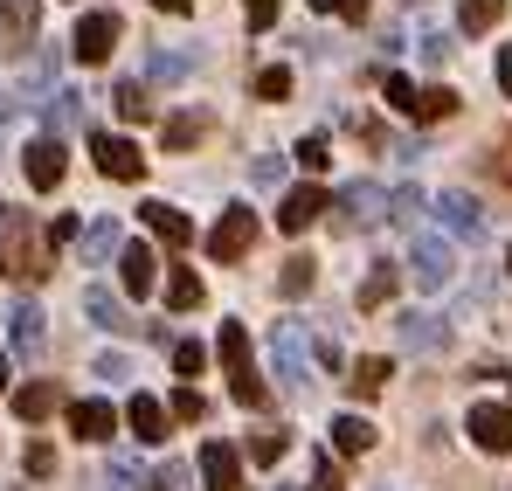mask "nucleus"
Here are the masks:
<instances>
[{"instance_id":"1","label":"nucleus","mask_w":512,"mask_h":491,"mask_svg":"<svg viewBox=\"0 0 512 491\" xmlns=\"http://www.w3.org/2000/svg\"><path fill=\"white\" fill-rule=\"evenodd\" d=\"M49 263H56V249H49V236H42V222H35L28 208H0V277L42 284Z\"/></svg>"},{"instance_id":"2","label":"nucleus","mask_w":512,"mask_h":491,"mask_svg":"<svg viewBox=\"0 0 512 491\" xmlns=\"http://www.w3.org/2000/svg\"><path fill=\"white\" fill-rule=\"evenodd\" d=\"M215 353H222V374H229V395L243 402V409H263L270 402V388L256 381V360H250V339L236 319H222V339H215Z\"/></svg>"},{"instance_id":"3","label":"nucleus","mask_w":512,"mask_h":491,"mask_svg":"<svg viewBox=\"0 0 512 491\" xmlns=\"http://www.w3.org/2000/svg\"><path fill=\"white\" fill-rule=\"evenodd\" d=\"M270 367H277V381H284L291 395H305V388H312V374H305V332H298V319H277V326H270Z\"/></svg>"},{"instance_id":"4","label":"nucleus","mask_w":512,"mask_h":491,"mask_svg":"<svg viewBox=\"0 0 512 491\" xmlns=\"http://www.w3.org/2000/svg\"><path fill=\"white\" fill-rule=\"evenodd\" d=\"M250 249H256V215L250 208H222V222L208 229V256L215 263H243Z\"/></svg>"},{"instance_id":"5","label":"nucleus","mask_w":512,"mask_h":491,"mask_svg":"<svg viewBox=\"0 0 512 491\" xmlns=\"http://www.w3.org/2000/svg\"><path fill=\"white\" fill-rule=\"evenodd\" d=\"M409 277H416V291H443V284L457 277V249L443 243V236H416V249H409Z\"/></svg>"},{"instance_id":"6","label":"nucleus","mask_w":512,"mask_h":491,"mask_svg":"<svg viewBox=\"0 0 512 491\" xmlns=\"http://www.w3.org/2000/svg\"><path fill=\"white\" fill-rule=\"evenodd\" d=\"M340 215H333V229H374L381 215H388V194L374 187V180H353V187H340V201H333Z\"/></svg>"},{"instance_id":"7","label":"nucleus","mask_w":512,"mask_h":491,"mask_svg":"<svg viewBox=\"0 0 512 491\" xmlns=\"http://www.w3.org/2000/svg\"><path fill=\"white\" fill-rule=\"evenodd\" d=\"M35 28H42V0H0V56H7V63L28 56Z\"/></svg>"},{"instance_id":"8","label":"nucleus","mask_w":512,"mask_h":491,"mask_svg":"<svg viewBox=\"0 0 512 491\" xmlns=\"http://www.w3.org/2000/svg\"><path fill=\"white\" fill-rule=\"evenodd\" d=\"M436 222H443L457 243H478V236H485V201H478V194H464V187H450V194L436 201Z\"/></svg>"},{"instance_id":"9","label":"nucleus","mask_w":512,"mask_h":491,"mask_svg":"<svg viewBox=\"0 0 512 491\" xmlns=\"http://www.w3.org/2000/svg\"><path fill=\"white\" fill-rule=\"evenodd\" d=\"M90 153H97V173H104V180H146V153H139L132 139H118V132H97Z\"/></svg>"},{"instance_id":"10","label":"nucleus","mask_w":512,"mask_h":491,"mask_svg":"<svg viewBox=\"0 0 512 491\" xmlns=\"http://www.w3.org/2000/svg\"><path fill=\"white\" fill-rule=\"evenodd\" d=\"M77 63H111V49H118V14H104V7H90L84 21H77Z\"/></svg>"},{"instance_id":"11","label":"nucleus","mask_w":512,"mask_h":491,"mask_svg":"<svg viewBox=\"0 0 512 491\" xmlns=\"http://www.w3.org/2000/svg\"><path fill=\"white\" fill-rule=\"evenodd\" d=\"M464 429H471V443L492 450V457H506V450H512V409H499V402H478Z\"/></svg>"},{"instance_id":"12","label":"nucleus","mask_w":512,"mask_h":491,"mask_svg":"<svg viewBox=\"0 0 512 491\" xmlns=\"http://www.w3.org/2000/svg\"><path fill=\"white\" fill-rule=\"evenodd\" d=\"M319 208H326V187L305 180V187H291V194L277 201V229H284V236H305V229L319 222Z\"/></svg>"},{"instance_id":"13","label":"nucleus","mask_w":512,"mask_h":491,"mask_svg":"<svg viewBox=\"0 0 512 491\" xmlns=\"http://www.w3.org/2000/svg\"><path fill=\"white\" fill-rule=\"evenodd\" d=\"M21 166H28V187H35V194H56V187H63V166H70V153H63V139H35Z\"/></svg>"},{"instance_id":"14","label":"nucleus","mask_w":512,"mask_h":491,"mask_svg":"<svg viewBox=\"0 0 512 491\" xmlns=\"http://www.w3.org/2000/svg\"><path fill=\"white\" fill-rule=\"evenodd\" d=\"M7 339H14V353H42L49 346V326H42V305L35 298H14L7 305Z\"/></svg>"},{"instance_id":"15","label":"nucleus","mask_w":512,"mask_h":491,"mask_svg":"<svg viewBox=\"0 0 512 491\" xmlns=\"http://www.w3.org/2000/svg\"><path fill=\"white\" fill-rule=\"evenodd\" d=\"M201 478L208 491H243V457L229 443H201Z\"/></svg>"},{"instance_id":"16","label":"nucleus","mask_w":512,"mask_h":491,"mask_svg":"<svg viewBox=\"0 0 512 491\" xmlns=\"http://www.w3.org/2000/svg\"><path fill=\"white\" fill-rule=\"evenodd\" d=\"M125 429H132L139 443H167V402H160V395H132V402H125Z\"/></svg>"},{"instance_id":"17","label":"nucleus","mask_w":512,"mask_h":491,"mask_svg":"<svg viewBox=\"0 0 512 491\" xmlns=\"http://www.w3.org/2000/svg\"><path fill=\"white\" fill-rule=\"evenodd\" d=\"M153 263H160V256H153L146 243H125V249H118V284H125L132 298H146V291H153V277H160Z\"/></svg>"},{"instance_id":"18","label":"nucleus","mask_w":512,"mask_h":491,"mask_svg":"<svg viewBox=\"0 0 512 491\" xmlns=\"http://www.w3.org/2000/svg\"><path fill=\"white\" fill-rule=\"evenodd\" d=\"M395 332H402V346H409V353H443V346H450V326H443V319H429V312L395 319Z\"/></svg>"},{"instance_id":"19","label":"nucleus","mask_w":512,"mask_h":491,"mask_svg":"<svg viewBox=\"0 0 512 491\" xmlns=\"http://www.w3.org/2000/svg\"><path fill=\"white\" fill-rule=\"evenodd\" d=\"M70 429H77L84 443H111L118 415H111V402H70Z\"/></svg>"},{"instance_id":"20","label":"nucleus","mask_w":512,"mask_h":491,"mask_svg":"<svg viewBox=\"0 0 512 491\" xmlns=\"http://www.w3.org/2000/svg\"><path fill=\"white\" fill-rule=\"evenodd\" d=\"M215 132V111H180V118H167V153H187V146H201Z\"/></svg>"},{"instance_id":"21","label":"nucleus","mask_w":512,"mask_h":491,"mask_svg":"<svg viewBox=\"0 0 512 491\" xmlns=\"http://www.w3.org/2000/svg\"><path fill=\"white\" fill-rule=\"evenodd\" d=\"M146 229H153V236H167L173 249H180V243H194V222H187L180 208H167V201H146Z\"/></svg>"},{"instance_id":"22","label":"nucleus","mask_w":512,"mask_h":491,"mask_svg":"<svg viewBox=\"0 0 512 491\" xmlns=\"http://www.w3.org/2000/svg\"><path fill=\"white\" fill-rule=\"evenodd\" d=\"M333 450H346V457L374 450V422L367 415H333Z\"/></svg>"},{"instance_id":"23","label":"nucleus","mask_w":512,"mask_h":491,"mask_svg":"<svg viewBox=\"0 0 512 491\" xmlns=\"http://www.w3.org/2000/svg\"><path fill=\"white\" fill-rule=\"evenodd\" d=\"M84 312H90V326H111V332L132 326V319H125V305H118V298H111L104 284H90V291H84Z\"/></svg>"},{"instance_id":"24","label":"nucleus","mask_w":512,"mask_h":491,"mask_svg":"<svg viewBox=\"0 0 512 491\" xmlns=\"http://www.w3.org/2000/svg\"><path fill=\"white\" fill-rule=\"evenodd\" d=\"M346 388H353L360 402H374V395L388 388V360H353V367H346Z\"/></svg>"},{"instance_id":"25","label":"nucleus","mask_w":512,"mask_h":491,"mask_svg":"<svg viewBox=\"0 0 512 491\" xmlns=\"http://www.w3.org/2000/svg\"><path fill=\"white\" fill-rule=\"evenodd\" d=\"M423 187H395V194H388V215H381V222H395V229H416V222H423Z\"/></svg>"},{"instance_id":"26","label":"nucleus","mask_w":512,"mask_h":491,"mask_svg":"<svg viewBox=\"0 0 512 491\" xmlns=\"http://www.w3.org/2000/svg\"><path fill=\"white\" fill-rule=\"evenodd\" d=\"M118 249H125L118 222H90V229H84V263H111Z\"/></svg>"},{"instance_id":"27","label":"nucleus","mask_w":512,"mask_h":491,"mask_svg":"<svg viewBox=\"0 0 512 491\" xmlns=\"http://www.w3.org/2000/svg\"><path fill=\"white\" fill-rule=\"evenodd\" d=\"M284 450H291V429H256V436H250V450H243V457L270 471V464H284Z\"/></svg>"},{"instance_id":"28","label":"nucleus","mask_w":512,"mask_h":491,"mask_svg":"<svg viewBox=\"0 0 512 491\" xmlns=\"http://www.w3.org/2000/svg\"><path fill=\"white\" fill-rule=\"evenodd\" d=\"M450 111H457V90H450V83H429V90H416V111H409V118L436 125V118H450Z\"/></svg>"},{"instance_id":"29","label":"nucleus","mask_w":512,"mask_h":491,"mask_svg":"<svg viewBox=\"0 0 512 491\" xmlns=\"http://www.w3.org/2000/svg\"><path fill=\"white\" fill-rule=\"evenodd\" d=\"M49 409H56V388H49V381H28V388L14 395V415H21V422H42Z\"/></svg>"},{"instance_id":"30","label":"nucleus","mask_w":512,"mask_h":491,"mask_svg":"<svg viewBox=\"0 0 512 491\" xmlns=\"http://www.w3.org/2000/svg\"><path fill=\"white\" fill-rule=\"evenodd\" d=\"M499 14H506V0H464L457 28H464V35H485V28H499Z\"/></svg>"},{"instance_id":"31","label":"nucleus","mask_w":512,"mask_h":491,"mask_svg":"<svg viewBox=\"0 0 512 491\" xmlns=\"http://www.w3.org/2000/svg\"><path fill=\"white\" fill-rule=\"evenodd\" d=\"M111 97H118V118H132V125L153 118V90H146V83H118Z\"/></svg>"},{"instance_id":"32","label":"nucleus","mask_w":512,"mask_h":491,"mask_svg":"<svg viewBox=\"0 0 512 491\" xmlns=\"http://www.w3.org/2000/svg\"><path fill=\"white\" fill-rule=\"evenodd\" d=\"M388 291H395V270H388V263H374V270H367V284H360V312H381V305H388Z\"/></svg>"},{"instance_id":"33","label":"nucleus","mask_w":512,"mask_h":491,"mask_svg":"<svg viewBox=\"0 0 512 491\" xmlns=\"http://www.w3.org/2000/svg\"><path fill=\"white\" fill-rule=\"evenodd\" d=\"M167 305L173 312H194V305H201V277H194V270H173L167 277Z\"/></svg>"},{"instance_id":"34","label":"nucleus","mask_w":512,"mask_h":491,"mask_svg":"<svg viewBox=\"0 0 512 491\" xmlns=\"http://www.w3.org/2000/svg\"><path fill=\"white\" fill-rule=\"evenodd\" d=\"M77 118H84V97H77V90H56V97H49V139H56L63 125H77Z\"/></svg>"},{"instance_id":"35","label":"nucleus","mask_w":512,"mask_h":491,"mask_svg":"<svg viewBox=\"0 0 512 491\" xmlns=\"http://www.w3.org/2000/svg\"><path fill=\"white\" fill-rule=\"evenodd\" d=\"M312 277H319V270H312V256H291V263H284V277H277V291H284V298H305V291H312Z\"/></svg>"},{"instance_id":"36","label":"nucleus","mask_w":512,"mask_h":491,"mask_svg":"<svg viewBox=\"0 0 512 491\" xmlns=\"http://www.w3.org/2000/svg\"><path fill=\"white\" fill-rule=\"evenodd\" d=\"M256 97H263V104H284V97H291V70H284V63L256 70Z\"/></svg>"},{"instance_id":"37","label":"nucleus","mask_w":512,"mask_h":491,"mask_svg":"<svg viewBox=\"0 0 512 491\" xmlns=\"http://www.w3.org/2000/svg\"><path fill=\"white\" fill-rule=\"evenodd\" d=\"M146 77H153V83H180V77H194V56H167V49H160V56L146 63Z\"/></svg>"},{"instance_id":"38","label":"nucleus","mask_w":512,"mask_h":491,"mask_svg":"<svg viewBox=\"0 0 512 491\" xmlns=\"http://www.w3.org/2000/svg\"><path fill=\"white\" fill-rule=\"evenodd\" d=\"M97 485H104V491H139V464H132V457H111Z\"/></svg>"},{"instance_id":"39","label":"nucleus","mask_w":512,"mask_h":491,"mask_svg":"<svg viewBox=\"0 0 512 491\" xmlns=\"http://www.w3.org/2000/svg\"><path fill=\"white\" fill-rule=\"evenodd\" d=\"M56 70H63V56H56V49H42V56H35V63H28V90H35V97H42V90H49V83H56Z\"/></svg>"},{"instance_id":"40","label":"nucleus","mask_w":512,"mask_h":491,"mask_svg":"<svg viewBox=\"0 0 512 491\" xmlns=\"http://www.w3.org/2000/svg\"><path fill=\"white\" fill-rule=\"evenodd\" d=\"M381 97H388V111H416V83H409V77H395V70L381 77Z\"/></svg>"},{"instance_id":"41","label":"nucleus","mask_w":512,"mask_h":491,"mask_svg":"<svg viewBox=\"0 0 512 491\" xmlns=\"http://www.w3.org/2000/svg\"><path fill=\"white\" fill-rule=\"evenodd\" d=\"M201 415H208V402H201L194 388H180V395L167 402V422H201Z\"/></svg>"},{"instance_id":"42","label":"nucleus","mask_w":512,"mask_h":491,"mask_svg":"<svg viewBox=\"0 0 512 491\" xmlns=\"http://www.w3.org/2000/svg\"><path fill=\"white\" fill-rule=\"evenodd\" d=\"M340 485H346V471L333 464V450H326V457L312 464V491H340Z\"/></svg>"},{"instance_id":"43","label":"nucleus","mask_w":512,"mask_h":491,"mask_svg":"<svg viewBox=\"0 0 512 491\" xmlns=\"http://www.w3.org/2000/svg\"><path fill=\"white\" fill-rule=\"evenodd\" d=\"M298 160H305L312 173H319V166H333V146H326V139L312 132V139H298Z\"/></svg>"},{"instance_id":"44","label":"nucleus","mask_w":512,"mask_h":491,"mask_svg":"<svg viewBox=\"0 0 512 491\" xmlns=\"http://www.w3.org/2000/svg\"><path fill=\"white\" fill-rule=\"evenodd\" d=\"M173 367H180V374H201V367H208V353H201L194 339H180V346H173Z\"/></svg>"},{"instance_id":"45","label":"nucleus","mask_w":512,"mask_h":491,"mask_svg":"<svg viewBox=\"0 0 512 491\" xmlns=\"http://www.w3.org/2000/svg\"><path fill=\"white\" fill-rule=\"evenodd\" d=\"M90 374H104V381H132V360H125V353H97Z\"/></svg>"},{"instance_id":"46","label":"nucleus","mask_w":512,"mask_h":491,"mask_svg":"<svg viewBox=\"0 0 512 491\" xmlns=\"http://www.w3.org/2000/svg\"><path fill=\"white\" fill-rule=\"evenodd\" d=\"M312 7H319V14H346V21H367L374 0H312Z\"/></svg>"},{"instance_id":"47","label":"nucleus","mask_w":512,"mask_h":491,"mask_svg":"<svg viewBox=\"0 0 512 491\" xmlns=\"http://www.w3.org/2000/svg\"><path fill=\"white\" fill-rule=\"evenodd\" d=\"M250 7V28L263 35V28H277V0H243Z\"/></svg>"},{"instance_id":"48","label":"nucleus","mask_w":512,"mask_h":491,"mask_svg":"<svg viewBox=\"0 0 512 491\" xmlns=\"http://www.w3.org/2000/svg\"><path fill=\"white\" fill-rule=\"evenodd\" d=\"M250 173H256V187H277V180H284V153H277V160H270V153H263V160H256Z\"/></svg>"},{"instance_id":"49","label":"nucleus","mask_w":512,"mask_h":491,"mask_svg":"<svg viewBox=\"0 0 512 491\" xmlns=\"http://www.w3.org/2000/svg\"><path fill=\"white\" fill-rule=\"evenodd\" d=\"M42 236H49V249L70 243V236H77V215H56V222H42Z\"/></svg>"},{"instance_id":"50","label":"nucleus","mask_w":512,"mask_h":491,"mask_svg":"<svg viewBox=\"0 0 512 491\" xmlns=\"http://www.w3.org/2000/svg\"><path fill=\"white\" fill-rule=\"evenodd\" d=\"M28 471H35V478H49V471H56V450H49V443H35V450H28Z\"/></svg>"},{"instance_id":"51","label":"nucleus","mask_w":512,"mask_h":491,"mask_svg":"<svg viewBox=\"0 0 512 491\" xmlns=\"http://www.w3.org/2000/svg\"><path fill=\"white\" fill-rule=\"evenodd\" d=\"M146 485H153V491H180V485H187V471H180V464H167V471H153Z\"/></svg>"},{"instance_id":"52","label":"nucleus","mask_w":512,"mask_h":491,"mask_svg":"<svg viewBox=\"0 0 512 491\" xmlns=\"http://www.w3.org/2000/svg\"><path fill=\"white\" fill-rule=\"evenodd\" d=\"M319 360H326L333 374H346V353H340V339H319Z\"/></svg>"},{"instance_id":"53","label":"nucleus","mask_w":512,"mask_h":491,"mask_svg":"<svg viewBox=\"0 0 512 491\" xmlns=\"http://www.w3.org/2000/svg\"><path fill=\"white\" fill-rule=\"evenodd\" d=\"M499 90H506V97H512V42H506V49H499Z\"/></svg>"},{"instance_id":"54","label":"nucleus","mask_w":512,"mask_h":491,"mask_svg":"<svg viewBox=\"0 0 512 491\" xmlns=\"http://www.w3.org/2000/svg\"><path fill=\"white\" fill-rule=\"evenodd\" d=\"M14 111H21V104H14V97H0V132L14 125Z\"/></svg>"},{"instance_id":"55","label":"nucleus","mask_w":512,"mask_h":491,"mask_svg":"<svg viewBox=\"0 0 512 491\" xmlns=\"http://www.w3.org/2000/svg\"><path fill=\"white\" fill-rule=\"evenodd\" d=\"M153 7H167V14H187V7H194V0H153Z\"/></svg>"},{"instance_id":"56","label":"nucleus","mask_w":512,"mask_h":491,"mask_svg":"<svg viewBox=\"0 0 512 491\" xmlns=\"http://www.w3.org/2000/svg\"><path fill=\"white\" fill-rule=\"evenodd\" d=\"M0 388H7V353H0Z\"/></svg>"},{"instance_id":"57","label":"nucleus","mask_w":512,"mask_h":491,"mask_svg":"<svg viewBox=\"0 0 512 491\" xmlns=\"http://www.w3.org/2000/svg\"><path fill=\"white\" fill-rule=\"evenodd\" d=\"M506 270H512V256H506Z\"/></svg>"},{"instance_id":"58","label":"nucleus","mask_w":512,"mask_h":491,"mask_svg":"<svg viewBox=\"0 0 512 491\" xmlns=\"http://www.w3.org/2000/svg\"><path fill=\"white\" fill-rule=\"evenodd\" d=\"M277 491H291V485H277Z\"/></svg>"}]
</instances>
